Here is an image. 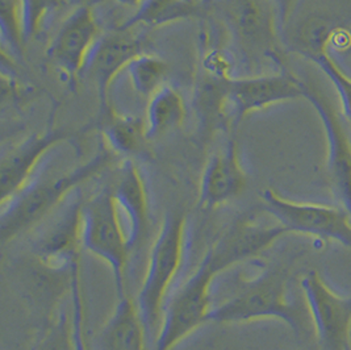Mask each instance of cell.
I'll list each match as a JSON object with an SVG mask.
<instances>
[{"label":"cell","instance_id":"6da1fadb","mask_svg":"<svg viewBox=\"0 0 351 350\" xmlns=\"http://www.w3.org/2000/svg\"><path fill=\"white\" fill-rule=\"evenodd\" d=\"M113 152L100 149L93 159L62 174L32 180L23 191L1 205L0 240L5 244L20 233L41 223L77 191L82 183L90 180L111 165Z\"/></svg>","mask_w":351,"mask_h":350},{"label":"cell","instance_id":"7a4b0ae2","mask_svg":"<svg viewBox=\"0 0 351 350\" xmlns=\"http://www.w3.org/2000/svg\"><path fill=\"white\" fill-rule=\"evenodd\" d=\"M258 320H279L296 334L304 329L303 308L288 294V274L270 268L246 281L232 298L213 307L208 321L217 324H246Z\"/></svg>","mask_w":351,"mask_h":350},{"label":"cell","instance_id":"3957f363","mask_svg":"<svg viewBox=\"0 0 351 350\" xmlns=\"http://www.w3.org/2000/svg\"><path fill=\"white\" fill-rule=\"evenodd\" d=\"M186 226L182 212L167 215L150 248L144 279L134 299L147 336L158 334L167 294L183 265Z\"/></svg>","mask_w":351,"mask_h":350},{"label":"cell","instance_id":"277c9868","mask_svg":"<svg viewBox=\"0 0 351 350\" xmlns=\"http://www.w3.org/2000/svg\"><path fill=\"white\" fill-rule=\"evenodd\" d=\"M223 268L208 249L199 266L166 302L154 350H173L208 323L212 311L210 287Z\"/></svg>","mask_w":351,"mask_h":350},{"label":"cell","instance_id":"5b68a950","mask_svg":"<svg viewBox=\"0 0 351 350\" xmlns=\"http://www.w3.org/2000/svg\"><path fill=\"white\" fill-rule=\"evenodd\" d=\"M228 25L252 67L283 64V32L271 0H223Z\"/></svg>","mask_w":351,"mask_h":350},{"label":"cell","instance_id":"8992f818","mask_svg":"<svg viewBox=\"0 0 351 350\" xmlns=\"http://www.w3.org/2000/svg\"><path fill=\"white\" fill-rule=\"evenodd\" d=\"M82 246L110 266L117 296H125L127 265L132 250L111 187H104L84 200Z\"/></svg>","mask_w":351,"mask_h":350},{"label":"cell","instance_id":"52a82bcc","mask_svg":"<svg viewBox=\"0 0 351 350\" xmlns=\"http://www.w3.org/2000/svg\"><path fill=\"white\" fill-rule=\"evenodd\" d=\"M262 207L291 233L335 241L351 249V216L335 205L296 202L267 189L261 194Z\"/></svg>","mask_w":351,"mask_h":350},{"label":"cell","instance_id":"ba28073f","mask_svg":"<svg viewBox=\"0 0 351 350\" xmlns=\"http://www.w3.org/2000/svg\"><path fill=\"white\" fill-rule=\"evenodd\" d=\"M305 100L316 110L326 139L325 174L338 206L351 216V132L333 102L315 84L305 83Z\"/></svg>","mask_w":351,"mask_h":350},{"label":"cell","instance_id":"9c48e42d","mask_svg":"<svg viewBox=\"0 0 351 350\" xmlns=\"http://www.w3.org/2000/svg\"><path fill=\"white\" fill-rule=\"evenodd\" d=\"M305 97V83L288 71L223 80V113L240 123L253 112Z\"/></svg>","mask_w":351,"mask_h":350},{"label":"cell","instance_id":"30bf717a","mask_svg":"<svg viewBox=\"0 0 351 350\" xmlns=\"http://www.w3.org/2000/svg\"><path fill=\"white\" fill-rule=\"evenodd\" d=\"M306 310L322 350H351V295H339L317 271L300 279Z\"/></svg>","mask_w":351,"mask_h":350},{"label":"cell","instance_id":"8fae6325","mask_svg":"<svg viewBox=\"0 0 351 350\" xmlns=\"http://www.w3.org/2000/svg\"><path fill=\"white\" fill-rule=\"evenodd\" d=\"M351 25V0H319L302 16L292 20L283 40L298 54L311 62L330 53L335 36Z\"/></svg>","mask_w":351,"mask_h":350},{"label":"cell","instance_id":"7c38bea8","mask_svg":"<svg viewBox=\"0 0 351 350\" xmlns=\"http://www.w3.org/2000/svg\"><path fill=\"white\" fill-rule=\"evenodd\" d=\"M83 203L80 194L73 192L36 236L34 253L48 269L70 270L80 261Z\"/></svg>","mask_w":351,"mask_h":350},{"label":"cell","instance_id":"4fadbf2b","mask_svg":"<svg viewBox=\"0 0 351 350\" xmlns=\"http://www.w3.org/2000/svg\"><path fill=\"white\" fill-rule=\"evenodd\" d=\"M101 37L91 7L80 5L66 17L48 48L49 58L71 80L83 73Z\"/></svg>","mask_w":351,"mask_h":350},{"label":"cell","instance_id":"5bb4252c","mask_svg":"<svg viewBox=\"0 0 351 350\" xmlns=\"http://www.w3.org/2000/svg\"><path fill=\"white\" fill-rule=\"evenodd\" d=\"M134 30L119 28L101 36L88 60L86 73L95 83L101 115L111 107L108 97L112 83L120 73H125L133 58L144 53L143 40Z\"/></svg>","mask_w":351,"mask_h":350},{"label":"cell","instance_id":"9a60e30c","mask_svg":"<svg viewBox=\"0 0 351 350\" xmlns=\"http://www.w3.org/2000/svg\"><path fill=\"white\" fill-rule=\"evenodd\" d=\"M71 137L66 129H50L36 133L12 148L0 162V195L1 205L7 203L31 182L40 162L58 143Z\"/></svg>","mask_w":351,"mask_h":350},{"label":"cell","instance_id":"2e32d148","mask_svg":"<svg viewBox=\"0 0 351 350\" xmlns=\"http://www.w3.org/2000/svg\"><path fill=\"white\" fill-rule=\"evenodd\" d=\"M247 187V174L242 166L239 143L228 140L204 166L199 186V206L215 208L239 198Z\"/></svg>","mask_w":351,"mask_h":350},{"label":"cell","instance_id":"e0dca14e","mask_svg":"<svg viewBox=\"0 0 351 350\" xmlns=\"http://www.w3.org/2000/svg\"><path fill=\"white\" fill-rule=\"evenodd\" d=\"M289 235L280 224L261 225L250 220L233 224L209 249L220 261L223 269L247 261L270 249L272 245Z\"/></svg>","mask_w":351,"mask_h":350},{"label":"cell","instance_id":"ac0fdd59","mask_svg":"<svg viewBox=\"0 0 351 350\" xmlns=\"http://www.w3.org/2000/svg\"><path fill=\"white\" fill-rule=\"evenodd\" d=\"M112 190L119 212L127 219L129 248L133 252L144 242L150 224L146 183L140 167L133 159L123 162L116 186Z\"/></svg>","mask_w":351,"mask_h":350},{"label":"cell","instance_id":"d6986e66","mask_svg":"<svg viewBox=\"0 0 351 350\" xmlns=\"http://www.w3.org/2000/svg\"><path fill=\"white\" fill-rule=\"evenodd\" d=\"M143 320L137 305L128 295L119 298L111 316L96 338L97 350H147Z\"/></svg>","mask_w":351,"mask_h":350},{"label":"cell","instance_id":"ffe728a7","mask_svg":"<svg viewBox=\"0 0 351 350\" xmlns=\"http://www.w3.org/2000/svg\"><path fill=\"white\" fill-rule=\"evenodd\" d=\"M187 115L182 94L170 84L162 86L147 99L145 129L147 140H154L180 127Z\"/></svg>","mask_w":351,"mask_h":350},{"label":"cell","instance_id":"44dd1931","mask_svg":"<svg viewBox=\"0 0 351 350\" xmlns=\"http://www.w3.org/2000/svg\"><path fill=\"white\" fill-rule=\"evenodd\" d=\"M106 124L103 128V137L106 146L114 154L132 159L143 150L146 137L145 121L143 119L124 115L110 107L106 113Z\"/></svg>","mask_w":351,"mask_h":350},{"label":"cell","instance_id":"7402d4cb","mask_svg":"<svg viewBox=\"0 0 351 350\" xmlns=\"http://www.w3.org/2000/svg\"><path fill=\"white\" fill-rule=\"evenodd\" d=\"M202 0H141L133 15L120 28L162 27L193 16Z\"/></svg>","mask_w":351,"mask_h":350},{"label":"cell","instance_id":"603a6c76","mask_svg":"<svg viewBox=\"0 0 351 350\" xmlns=\"http://www.w3.org/2000/svg\"><path fill=\"white\" fill-rule=\"evenodd\" d=\"M125 73L133 90L149 99L166 84L169 65L158 56L144 51L132 60Z\"/></svg>","mask_w":351,"mask_h":350},{"label":"cell","instance_id":"cb8c5ba5","mask_svg":"<svg viewBox=\"0 0 351 350\" xmlns=\"http://www.w3.org/2000/svg\"><path fill=\"white\" fill-rule=\"evenodd\" d=\"M0 24L3 43L14 51H21L27 41L24 0H0Z\"/></svg>","mask_w":351,"mask_h":350},{"label":"cell","instance_id":"d4e9b609","mask_svg":"<svg viewBox=\"0 0 351 350\" xmlns=\"http://www.w3.org/2000/svg\"><path fill=\"white\" fill-rule=\"evenodd\" d=\"M31 350H74L73 318L61 310L56 320L33 344Z\"/></svg>","mask_w":351,"mask_h":350},{"label":"cell","instance_id":"484cf974","mask_svg":"<svg viewBox=\"0 0 351 350\" xmlns=\"http://www.w3.org/2000/svg\"><path fill=\"white\" fill-rule=\"evenodd\" d=\"M313 64L317 65L322 73L330 80L335 86L337 94L341 99L342 115L345 120L351 124V77L348 75L343 69L337 64L332 53H324L316 57Z\"/></svg>","mask_w":351,"mask_h":350},{"label":"cell","instance_id":"4316f807","mask_svg":"<svg viewBox=\"0 0 351 350\" xmlns=\"http://www.w3.org/2000/svg\"><path fill=\"white\" fill-rule=\"evenodd\" d=\"M70 292L73 304V341L74 350H91L86 337V321H84V303L80 279V261L75 262L70 269Z\"/></svg>","mask_w":351,"mask_h":350},{"label":"cell","instance_id":"83f0119b","mask_svg":"<svg viewBox=\"0 0 351 350\" xmlns=\"http://www.w3.org/2000/svg\"><path fill=\"white\" fill-rule=\"evenodd\" d=\"M67 3L69 0H24L27 41L41 32L47 19Z\"/></svg>","mask_w":351,"mask_h":350},{"label":"cell","instance_id":"f1b7e54d","mask_svg":"<svg viewBox=\"0 0 351 350\" xmlns=\"http://www.w3.org/2000/svg\"><path fill=\"white\" fill-rule=\"evenodd\" d=\"M271 1L278 10L282 32H285L292 17L295 16V11L298 10V0H271Z\"/></svg>","mask_w":351,"mask_h":350},{"label":"cell","instance_id":"f546056e","mask_svg":"<svg viewBox=\"0 0 351 350\" xmlns=\"http://www.w3.org/2000/svg\"><path fill=\"white\" fill-rule=\"evenodd\" d=\"M330 51H335L339 56L351 57V25L335 36Z\"/></svg>","mask_w":351,"mask_h":350},{"label":"cell","instance_id":"4dcf8cb0","mask_svg":"<svg viewBox=\"0 0 351 350\" xmlns=\"http://www.w3.org/2000/svg\"><path fill=\"white\" fill-rule=\"evenodd\" d=\"M117 1L124 3V4H128V5H134V7H137V5L140 4V1H141V0H117Z\"/></svg>","mask_w":351,"mask_h":350}]
</instances>
